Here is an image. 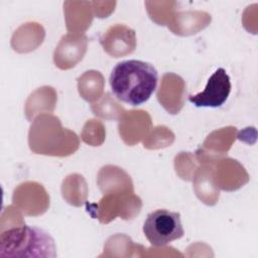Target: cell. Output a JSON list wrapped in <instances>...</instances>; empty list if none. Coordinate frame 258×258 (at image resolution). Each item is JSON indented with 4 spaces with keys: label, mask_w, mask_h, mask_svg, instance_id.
Returning a JSON list of instances; mask_svg holds the SVG:
<instances>
[{
    "label": "cell",
    "mask_w": 258,
    "mask_h": 258,
    "mask_svg": "<svg viewBox=\"0 0 258 258\" xmlns=\"http://www.w3.org/2000/svg\"><path fill=\"white\" fill-rule=\"evenodd\" d=\"M104 50L114 57H120L134 51L136 46L135 31L123 24L110 26L101 36Z\"/></svg>",
    "instance_id": "obj_5"
},
{
    "label": "cell",
    "mask_w": 258,
    "mask_h": 258,
    "mask_svg": "<svg viewBox=\"0 0 258 258\" xmlns=\"http://www.w3.org/2000/svg\"><path fill=\"white\" fill-rule=\"evenodd\" d=\"M92 110L96 116L105 118V119H117L119 116H122L124 110L122 107L110 98L109 94H105L100 102L92 104Z\"/></svg>",
    "instance_id": "obj_9"
},
{
    "label": "cell",
    "mask_w": 258,
    "mask_h": 258,
    "mask_svg": "<svg viewBox=\"0 0 258 258\" xmlns=\"http://www.w3.org/2000/svg\"><path fill=\"white\" fill-rule=\"evenodd\" d=\"M143 233L148 242L155 247H162L180 239L184 230L180 215L165 209H158L147 215L143 224Z\"/></svg>",
    "instance_id": "obj_3"
},
{
    "label": "cell",
    "mask_w": 258,
    "mask_h": 258,
    "mask_svg": "<svg viewBox=\"0 0 258 258\" xmlns=\"http://www.w3.org/2000/svg\"><path fill=\"white\" fill-rule=\"evenodd\" d=\"M157 81L156 69L148 62L137 59L118 62L109 79L113 95L131 106H139L148 101L156 89Z\"/></svg>",
    "instance_id": "obj_1"
},
{
    "label": "cell",
    "mask_w": 258,
    "mask_h": 258,
    "mask_svg": "<svg viewBox=\"0 0 258 258\" xmlns=\"http://www.w3.org/2000/svg\"><path fill=\"white\" fill-rule=\"evenodd\" d=\"M54 240L48 233L24 223L2 231L0 257H55Z\"/></svg>",
    "instance_id": "obj_2"
},
{
    "label": "cell",
    "mask_w": 258,
    "mask_h": 258,
    "mask_svg": "<svg viewBox=\"0 0 258 258\" xmlns=\"http://www.w3.org/2000/svg\"><path fill=\"white\" fill-rule=\"evenodd\" d=\"M170 17H171V20L168 23V27H171L172 25L176 26L177 28L173 30V33L175 34L178 33L180 28L185 23H188L186 27V34H185V35H188V34L197 33L199 30L204 29L211 22V15L203 11L178 12V13L172 14Z\"/></svg>",
    "instance_id": "obj_8"
},
{
    "label": "cell",
    "mask_w": 258,
    "mask_h": 258,
    "mask_svg": "<svg viewBox=\"0 0 258 258\" xmlns=\"http://www.w3.org/2000/svg\"><path fill=\"white\" fill-rule=\"evenodd\" d=\"M231 92V81L227 72L219 68L208 80L204 91L188 96V101L196 107H221Z\"/></svg>",
    "instance_id": "obj_4"
},
{
    "label": "cell",
    "mask_w": 258,
    "mask_h": 258,
    "mask_svg": "<svg viewBox=\"0 0 258 258\" xmlns=\"http://www.w3.org/2000/svg\"><path fill=\"white\" fill-rule=\"evenodd\" d=\"M171 95V114H176L183 106L184 83L183 80L174 74H165L162 78L157 99L160 102L168 95Z\"/></svg>",
    "instance_id": "obj_7"
},
{
    "label": "cell",
    "mask_w": 258,
    "mask_h": 258,
    "mask_svg": "<svg viewBox=\"0 0 258 258\" xmlns=\"http://www.w3.org/2000/svg\"><path fill=\"white\" fill-rule=\"evenodd\" d=\"M87 42L84 34L71 33L62 36L53 53L55 66L61 70L75 67L83 58L87 50Z\"/></svg>",
    "instance_id": "obj_6"
}]
</instances>
